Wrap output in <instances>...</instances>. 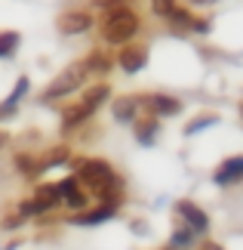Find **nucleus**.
Masks as SVG:
<instances>
[{"label":"nucleus","mask_w":243,"mask_h":250,"mask_svg":"<svg viewBox=\"0 0 243 250\" xmlns=\"http://www.w3.org/2000/svg\"><path fill=\"white\" fill-rule=\"evenodd\" d=\"M237 179H243V158H228L225 164L216 170V182L228 186V182H237Z\"/></svg>","instance_id":"8"},{"label":"nucleus","mask_w":243,"mask_h":250,"mask_svg":"<svg viewBox=\"0 0 243 250\" xmlns=\"http://www.w3.org/2000/svg\"><path fill=\"white\" fill-rule=\"evenodd\" d=\"M19 46V34L16 31H3L0 34V56H9Z\"/></svg>","instance_id":"13"},{"label":"nucleus","mask_w":243,"mask_h":250,"mask_svg":"<svg viewBox=\"0 0 243 250\" xmlns=\"http://www.w3.org/2000/svg\"><path fill=\"white\" fill-rule=\"evenodd\" d=\"M191 238H194V232H191V229H185V232H176V235H172V244H176V247H185V244H191Z\"/></svg>","instance_id":"17"},{"label":"nucleus","mask_w":243,"mask_h":250,"mask_svg":"<svg viewBox=\"0 0 243 250\" xmlns=\"http://www.w3.org/2000/svg\"><path fill=\"white\" fill-rule=\"evenodd\" d=\"M209 124H216V118H209V114H206L203 121H197V124H188V130H185V133L191 136V133H197V130H203V127H209Z\"/></svg>","instance_id":"18"},{"label":"nucleus","mask_w":243,"mask_h":250,"mask_svg":"<svg viewBox=\"0 0 243 250\" xmlns=\"http://www.w3.org/2000/svg\"><path fill=\"white\" fill-rule=\"evenodd\" d=\"M145 105L154 111V114H179V99H169V96H148Z\"/></svg>","instance_id":"9"},{"label":"nucleus","mask_w":243,"mask_h":250,"mask_svg":"<svg viewBox=\"0 0 243 250\" xmlns=\"http://www.w3.org/2000/svg\"><path fill=\"white\" fill-rule=\"evenodd\" d=\"M139 139H142V142H151V139H154V124H145V127L139 124Z\"/></svg>","instance_id":"19"},{"label":"nucleus","mask_w":243,"mask_h":250,"mask_svg":"<svg viewBox=\"0 0 243 250\" xmlns=\"http://www.w3.org/2000/svg\"><path fill=\"white\" fill-rule=\"evenodd\" d=\"M80 179H83L99 198L114 201V188H117V179H114V170L105 164V161H83V164H80Z\"/></svg>","instance_id":"1"},{"label":"nucleus","mask_w":243,"mask_h":250,"mask_svg":"<svg viewBox=\"0 0 243 250\" xmlns=\"http://www.w3.org/2000/svg\"><path fill=\"white\" fill-rule=\"evenodd\" d=\"M65 201H68V204H71V207H83V204H86V198L80 195V191H71V195H68Z\"/></svg>","instance_id":"20"},{"label":"nucleus","mask_w":243,"mask_h":250,"mask_svg":"<svg viewBox=\"0 0 243 250\" xmlns=\"http://www.w3.org/2000/svg\"><path fill=\"white\" fill-rule=\"evenodd\" d=\"M86 65H90L93 71H108V59H105V56H99V53L90 56V62H86Z\"/></svg>","instance_id":"16"},{"label":"nucleus","mask_w":243,"mask_h":250,"mask_svg":"<svg viewBox=\"0 0 243 250\" xmlns=\"http://www.w3.org/2000/svg\"><path fill=\"white\" fill-rule=\"evenodd\" d=\"M111 213H114V204H105L99 210H90V213L74 216V226H99V223H105V219H111Z\"/></svg>","instance_id":"10"},{"label":"nucleus","mask_w":243,"mask_h":250,"mask_svg":"<svg viewBox=\"0 0 243 250\" xmlns=\"http://www.w3.org/2000/svg\"><path fill=\"white\" fill-rule=\"evenodd\" d=\"M145 62H148V56H145L142 46H123V50H120V68H123L126 74L142 71Z\"/></svg>","instance_id":"6"},{"label":"nucleus","mask_w":243,"mask_h":250,"mask_svg":"<svg viewBox=\"0 0 243 250\" xmlns=\"http://www.w3.org/2000/svg\"><path fill=\"white\" fill-rule=\"evenodd\" d=\"M139 31V19H135L130 9H111L108 19H105V28H102V34H105V41L108 43H123V41H130V37Z\"/></svg>","instance_id":"2"},{"label":"nucleus","mask_w":243,"mask_h":250,"mask_svg":"<svg viewBox=\"0 0 243 250\" xmlns=\"http://www.w3.org/2000/svg\"><path fill=\"white\" fill-rule=\"evenodd\" d=\"M114 3H117V6H120V0H102V6H108V9H111Z\"/></svg>","instance_id":"22"},{"label":"nucleus","mask_w":243,"mask_h":250,"mask_svg":"<svg viewBox=\"0 0 243 250\" xmlns=\"http://www.w3.org/2000/svg\"><path fill=\"white\" fill-rule=\"evenodd\" d=\"M56 201H59V191H56V186H40L34 191V204L40 207V210H46V207H53Z\"/></svg>","instance_id":"12"},{"label":"nucleus","mask_w":243,"mask_h":250,"mask_svg":"<svg viewBox=\"0 0 243 250\" xmlns=\"http://www.w3.org/2000/svg\"><path fill=\"white\" fill-rule=\"evenodd\" d=\"M90 25H93V19L86 13H68V16L59 19V31L62 34H83V31H90Z\"/></svg>","instance_id":"7"},{"label":"nucleus","mask_w":243,"mask_h":250,"mask_svg":"<svg viewBox=\"0 0 243 250\" xmlns=\"http://www.w3.org/2000/svg\"><path fill=\"white\" fill-rule=\"evenodd\" d=\"M25 90H28V78H22V81L16 83L13 96H9V102H6V105H3V108H0V111H3V114H9V111H13V105H16V102H19V99H22V96H25Z\"/></svg>","instance_id":"14"},{"label":"nucleus","mask_w":243,"mask_h":250,"mask_svg":"<svg viewBox=\"0 0 243 250\" xmlns=\"http://www.w3.org/2000/svg\"><path fill=\"white\" fill-rule=\"evenodd\" d=\"M200 250H222V247H219V244H203Z\"/></svg>","instance_id":"23"},{"label":"nucleus","mask_w":243,"mask_h":250,"mask_svg":"<svg viewBox=\"0 0 243 250\" xmlns=\"http://www.w3.org/2000/svg\"><path fill=\"white\" fill-rule=\"evenodd\" d=\"M108 99V86H93L90 93L83 96L77 105H71L65 114H62V127L68 130V127H77L80 121H86V118H93V111L99 108V105Z\"/></svg>","instance_id":"3"},{"label":"nucleus","mask_w":243,"mask_h":250,"mask_svg":"<svg viewBox=\"0 0 243 250\" xmlns=\"http://www.w3.org/2000/svg\"><path fill=\"white\" fill-rule=\"evenodd\" d=\"M22 223H25V216L19 213V216H9V219H6L3 226H6V229H16V226H22Z\"/></svg>","instance_id":"21"},{"label":"nucleus","mask_w":243,"mask_h":250,"mask_svg":"<svg viewBox=\"0 0 243 250\" xmlns=\"http://www.w3.org/2000/svg\"><path fill=\"white\" fill-rule=\"evenodd\" d=\"M172 9H176V0H154V13L157 16H172Z\"/></svg>","instance_id":"15"},{"label":"nucleus","mask_w":243,"mask_h":250,"mask_svg":"<svg viewBox=\"0 0 243 250\" xmlns=\"http://www.w3.org/2000/svg\"><path fill=\"white\" fill-rule=\"evenodd\" d=\"M176 210L185 216V223H188L191 232H206V229H209V219H206V213H203L197 204H191V201H179Z\"/></svg>","instance_id":"5"},{"label":"nucleus","mask_w":243,"mask_h":250,"mask_svg":"<svg viewBox=\"0 0 243 250\" xmlns=\"http://www.w3.org/2000/svg\"><path fill=\"white\" fill-rule=\"evenodd\" d=\"M83 78H86V68H83V65H71V68H65L59 78L50 83V90H46V99H59V96L74 93L77 86L83 83Z\"/></svg>","instance_id":"4"},{"label":"nucleus","mask_w":243,"mask_h":250,"mask_svg":"<svg viewBox=\"0 0 243 250\" xmlns=\"http://www.w3.org/2000/svg\"><path fill=\"white\" fill-rule=\"evenodd\" d=\"M191 3H203V6H206V3H216V0H191Z\"/></svg>","instance_id":"24"},{"label":"nucleus","mask_w":243,"mask_h":250,"mask_svg":"<svg viewBox=\"0 0 243 250\" xmlns=\"http://www.w3.org/2000/svg\"><path fill=\"white\" fill-rule=\"evenodd\" d=\"M135 108H139V99H117V102H114V118L123 121V124H130L135 118Z\"/></svg>","instance_id":"11"}]
</instances>
